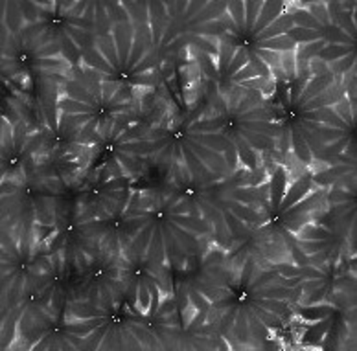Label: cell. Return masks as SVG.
<instances>
[{"mask_svg":"<svg viewBox=\"0 0 357 351\" xmlns=\"http://www.w3.org/2000/svg\"><path fill=\"white\" fill-rule=\"evenodd\" d=\"M146 112L148 118L140 114L111 146L128 178L157 169L164 184L186 186L220 180L241 168L238 148L208 98L186 112L155 107L151 118Z\"/></svg>","mask_w":357,"mask_h":351,"instance_id":"cell-1","label":"cell"},{"mask_svg":"<svg viewBox=\"0 0 357 351\" xmlns=\"http://www.w3.org/2000/svg\"><path fill=\"white\" fill-rule=\"evenodd\" d=\"M114 237L123 258L157 280L164 300L172 296L169 272L194 270L214 244V228L188 195L160 182L131 189L114 223Z\"/></svg>","mask_w":357,"mask_h":351,"instance_id":"cell-2","label":"cell"},{"mask_svg":"<svg viewBox=\"0 0 357 351\" xmlns=\"http://www.w3.org/2000/svg\"><path fill=\"white\" fill-rule=\"evenodd\" d=\"M79 68L96 79L120 83L148 96L158 77V54L149 22H112L111 31L98 36L83 54Z\"/></svg>","mask_w":357,"mask_h":351,"instance_id":"cell-3","label":"cell"},{"mask_svg":"<svg viewBox=\"0 0 357 351\" xmlns=\"http://www.w3.org/2000/svg\"><path fill=\"white\" fill-rule=\"evenodd\" d=\"M148 13L158 61L174 59L186 46L218 61L227 33L225 2H148Z\"/></svg>","mask_w":357,"mask_h":351,"instance_id":"cell-4","label":"cell"},{"mask_svg":"<svg viewBox=\"0 0 357 351\" xmlns=\"http://www.w3.org/2000/svg\"><path fill=\"white\" fill-rule=\"evenodd\" d=\"M227 33L221 39L245 48L249 56L260 57L266 52H295L289 39L293 19L289 4L284 2H229Z\"/></svg>","mask_w":357,"mask_h":351,"instance_id":"cell-5","label":"cell"}]
</instances>
